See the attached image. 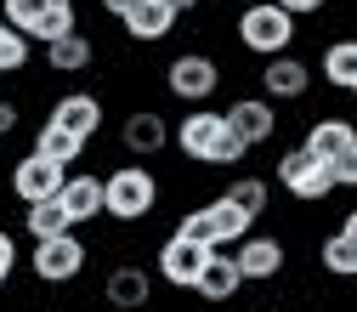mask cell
<instances>
[{"mask_svg":"<svg viewBox=\"0 0 357 312\" xmlns=\"http://www.w3.org/2000/svg\"><path fill=\"white\" fill-rule=\"evenodd\" d=\"M295 29H301V17H289L278 0H244V6H238V23H233L238 46L255 52V57L289 52V46H295Z\"/></svg>","mask_w":357,"mask_h":312,"instance_id":"obj_3","label":"cell"},{"mask_svg":"<svg viewBox=\"0 0 357 312\" xmlns=\"http://www.w3.org/2000/svg\"><path fill=\"white\" fill-rule=\"evenodd\" d=\"M238 290H244V273H238L233 250H210L204 273L193 278V295H199V301H210V306H227V301H238Z\"/></svg>","mask_w":357,"mask_h":312,"instance_id":"obj_16","label":"cell"},{"mask_svg":"<svg viewBox=\"0 0 357 312\" xmlns=\"http://www.w3.org/2000/svg\"><path fill=\"white\" fill-rule=\"evenodd\" d=\"M52 125H63L68 137H79V142H91L97 131L108 125V108H102V91H63L57 103H52V114H46Z\"/></svg>","mask_w":357,"mask_h":312,"instance_id":"obj_14","label":"cell"},{"mask_svg":"<svg viewBox=\"0 0 357 312\" xmlns=\"http://www.w3.org/2000/svg\"><path fill=\"white\" fill-rule=\"evenodd\" d=\"M29 46H34V40L0 17V74H23L29 68Z\"/></svg>","mask_w":357,"mask_h":312,"instance_id":"obj_27","label":"cell"},{"mask_svg":"<svg viewBox=\"0 0 357 312\" xmlns=\"http://www.w3.org/2000/svg\"><path fill=\"white\" fill-rule=\"evenodd\" d=\"M221 119L233 125V137L255 154L261 142H273L278 137V103L273 97H233L227 108H221Z\"/></svg>","mask_w":357,"mask_h":312,"instance_id":"obj_10","label":"cell"},{"mask_svg":"<svg viewBox=\"0 0 357 312\" xmlns=\"http://www.w3.org/2000/svg\"><path fill=\"white\" fill-rule=\"evenodd\" d=\"M119 148L130 154V159H159L165 148H170V119L159 114V108H130L125 119H119Z\"/></svg>","mask_w":357,"mask_h":312,"instance_id":"obj_12","label":"cell"},{"mask_svg":"<svg viewBox=\"0 0 357 312\" xmlns=\"http://www.w3.org/2000/svg\"><path fill=\"white\" fill-rule=\"evenodd\" d=\"M204 210H210V228H215V250H233V244L255 228V221H250L238 205H227V199H210Z\"/></svg>","mask_w":357,"mask_h":312,"instance_id":"obj_25","label":"cell"},{"mask_svg":"<svg viewBox=\"0 0 357 312\" xmlns=\"http://www.w3.org/2000/svg\"><path fill=\"white\" fill-rule=\"evenodd\" d=\"M221 199L238 205L250 221H261L266 210H273V182H266V176H233V182L221 188Z\"/></svg>","mask_w":357,"mask_h":312,"instance_id":"obj_22","label":"cell"},{"mask_svg":"<svg viewBox=\"0 0 357 312\" xmlns=\"http://www.w3.org/2000/svg\"><path fill=\"white\" fill-rule=\"evenodd\" d=\"M85 267H91V250H85V239H79V233L34 239V250H29V273L46 284V290H68V284H79Z\"/></svg>","mask_w":357,"mask_h":312,"instance_id":"obj_4","label":"cell"},{"mask_svg":"<svg viewBox=\"0 0 357 312\" xmlns=\"http://www.w3.org/2000/svg\"><path fill=\"white\" fill-rule=\"evenodd\" d=\"M204 261H210V244L188 239V233H170L159 250H153V273L170 284V290H193V278L204 273Z\"/></svg>","mask_w":357,"mask_h":312,"instance_id":"obj_8","label":"cell"},{"mask_svg":"<svg viewBox=\"0 0 357 312\" xmlns=\"http://www.w3.org/2000/svg\"><path fill=\"white\" fill-rule=\"evenodd\" d=\"M176 233H188V239H199V244H210L215 250V228H210V210L199 205V210H188L182 221H176Z\"/></svg>","mask_w":357,"mask_h":312,"instance_id":"obj_29","label":"cell"},{"mask_svg":"<svg viewBox=\"0 0 357 312\" xmlns=\"http://www.w3.org/2000/svg\"><path fill=\"white\" fill-rule=\"evenodd\" d=\"M351 142H357V125L340 119V114H324V119L306 125V142H301V148H312L318 159H335V154H346Z\"/></svg>","mask_w":357,"mask_h":312,"instance_id":"obj_20","label":"cell"},{"mask_svg":"<svg viewBox=\"0 0 357 312\" xmlns=\"http://www.w3.org/2000/svg\"><path fill=\"white\" fill-rule=\"evenodd\" d=\"M153 267H142V261H114L108 273H102V301L114 306V312H148L153 306Z\"/></svg>","mask_w":357,"mask_h":312,"instance_id":"obj_7","label":"cell"},{"mask_svg":"<svg viewBox=\"0 0 357 312\" xmlns=\"http://www.w3.org/2000/svg\"><path fill=\"white\" fill-rule=\"evenodd\" d=\"M278 6H284L289 17H318V12H324V0H278Z\"/></svg>","mask_w":357,"mask_h":312,"instance_id":"obj_33","label":"cell"},{"mask_svg":"<svg viewBox=\"0 0 357 312\" xmlns=\"http://www.w3.org/2000/svg\"><path fill=\"white\" fill-rule=\"evenodd\" d=\"M165 6H176V12H199L204 0H165Z\"/></svg>","mask_w":357,"mask_h":312,"instance_id":"obj_35","label":"cell"},{"mask_svg":"<svg viewBox=\"0 0 357 312\" xmlns=\"http://www.w3.org/2000/svg\"><path fill=\"white\" fill-rule=\"evenodd\" d=\"M159 176H153V165H142V159H125V165H114L108 176H102V216L108 221H119V228H137V221H148L153 210H159Z\"/></svg>","mask_w":357,"mask_h":312,"instance_id":"obj_2","label":"cell"},{"mask_svg":"<svg viewBox=\"0 0 357 312\" xmlns=\"http://www.w3.org/2000/svg\"><path fill=\"white\" fill-rule=\"evenodd\" d=\"M97 6H102V17H114V23H119L130 6H142V0H97Z\"/></svg>","mask_w":357,"mask_h":312,"instance_id":"obj_34","label":"cell"},{"mask_svg":"<svg viewBox=\"0 0 357 312\" xmlns=\"http://www.w3.org/2000/svg\"><path fill=\"white\" fill-rule=\"evenodd\" d=\"M318 261H324L329 278H357V239H351L346 228H335V233L318 244Z\"/></svg>","mask_w":357,"mask_h":312,"instance_id":"obj_24","label":"cell"},{"mask_svg":"<svg viewBox=\"0 0 357 312\" xmlns=\"http://www.w3.org/2000/svg\"><path fill=\"white\" fill-rule=\"evenodd\" d=\"M340 228H346V233L357 239V210H346V221H340Z\"/></svg>","mask_w":357,"mask_h":312,"instance_id":"obj_36","label":"cell"},{"mask_svg":"<svg viewBox=\"0 0 357 312\" xmlns=\"http://www.w3.org/2000/svg\"><path fill=\"white\" fill-rule=\"evenodd\" d=\"M176 23H182V12L165 6V0H142V6H130V12L119 17V29H125L130 46H159V40L176 34Z\"/></svg>","mask_w":357,"mask_h":312,"instance_id":"obj_15","label":"cell"},{"mask_svg":"<svg viewBox=\"0 0 357 312\" xmlns=\"http://www.w3.org/2000/svg\"><path fill=\"white\" fill-rule=\"evenodd\" d=\"M318 74L335 85V91H357V34H335L324 57H318Z\"/></svg>","mask_w":357,"mask_h":312,"instance_id":"obj_19","label":"cell"},{"mask_svg":"<svg viewBox=\"0 0 357 312\" xmlns=\"http://www.w3.org/2000/svg\"><path fill=\"white\" fill-rule=\"evenodd\" d=\"M170 148L188 165H215V170H233V165L250 159V148L233 137V125L221 119V108H188L170 125Z\"/></svg>","mask_w":357,"mask_h":312,"instance_id":"obj_1","label":"cell"},{"mask_svg":"<svg viewBox=\"0 0 357 312\" xmlns=\"http://www.w3.org/2000/svg\"><path fill=\"white\" fill-rule=\"evenodd\" d=\"M165 91L182 103V108H204L221 91V63L210 52H176L165 63Z\"/></svg>","mask_w":357,"mask_h":312,"instance_id":"obj_6","label":"cell"},{"mask_svg":"<svg viewBox=\"0 0 357 312\" xmlns=\"http://www.w3.org/2000/svg\"><path fill=\"white\" fill-rule=\"evenodd\" d=\"M12 273H17V239L0 228V290H6V278H12Z\"/></svg>","mask_w":357,"mask_h":312,"instance_id":"obj_31","label":"cell"},{"mask_svg":"<svg viewBox=\"0 0 357 312\" xmlns=\"http://www.w3.org/2000/svg\"><path fill=\"white\" fill-rule=\"evenodd\" d=\"M17 125H23V108H17L12 97H0V137H12Z\"/></svg>","mask_w":357,"mask_h":312,"instance_id":"obj_32","label":"cell"},{"mask_svg":"<svg viewBox=\"0 0 357 312\" xmlns=\"http://www.w3.org/2000/svg\"><path fill=\"white\" fill-rule=\"evenodd\" d=\"M91 63H97V40L85 34V29H68L63 40L46 46V68H52V74H85Z\"/></svg>","mask_w":357,"mask_h":312,"instance_id":"obj_18","label":"cell"},{"mask_svg":"<svg viewBox=\"0 0 357 312\" xmlns=\"http://www.w3.org/2000/svg\"><path fill=\"white\" fill-rule=\"evenodd\" d=\"M351 97H357V91H351Z\"/></svg>","mask_w":357,"mask_h":312,"instance_id":"obj_37","label":"cell"},{"mask_svg":"<svg viewBox=\"0 0 357 312\" xmlns=\"http://www.w3.org/2000/svg\"><path fill=\"white\" fill-rule=\"evenodd\" d=\"M57 199H63V210L74 216V228H85V221L102 216V176H97V170H68Z\"/></svg>","mask_w":357,"mask_h":312,"instance_id":"obj_17","label":"cell"},{"mask_svg":"<svg viewBox=\"0 0 357 312\" xmlns=\"http://www.w3.org/2000/svg\"><path fill=\"white\" fill-rule=\"evenodd\" d=\"M23 233H29V239L74 233V216L63 210V199H34V205H23Z\"/></svg>","mask_w":357,"mask_h":312,"instance_id":"obj_21","label":"cell"},{"mask_svg":"<svg viewBox=\"0 0 357 312\" xmlns=\"http://www.w3.org/2000/svg\"><path fill=\"white\" fill-rule=\"evenodd\" d=\"M85 148H91V142L68 137V131H63V125H52V119H46V125L34 131V154H46V159H52V165H63V170H74Z\"/></svg>","mask_w":357,"mask_h":312,"instance_id":"obj_23","label":"cell"},{"mask_svg":"<svg viewBox=\"0 0 357 312\" xmlns=\"http://www.w3.org/2000/svg\"><path fill=\"white\" fill-rule=\"evenodd\" d=\"M46 6H57V0H0V17H6L12 29H23V34H29V23L46 12Z\"/></svg>","mask_w":357,"mask_h":312,"instance_id":"obj_28","label":"cell"},{"mask_svg":"<svg viewBox=\"0 0 357 312\" xmlns=\"http://www.w3.org/2000/svg\"><path fill=\"white\" fill-rule=\"evenodd\" d=\"M233 261H238L244 284H273L284 267H289V250H284L278 233H255V228H250V233L233 244Z\"/></svg>","mask_w":357,"mask_h":312,"instance_id":"obj_9","label":"cell"},{"mask_svg":"<svg viewBox=\"0 0 357 312\" xmlns=\"http://www.w3.org/2000/svg\"><path fill=\"white\" fill-rule=\"evenodd\" d=\"M273 182L295 205H324L335 193V170H329V159H318L312 148H284L278 165H273Z\"/></svg>","mask_w":357,"mask_h":312,"instance_id":"obj_5","label":"cell"},{"mask_svg":"<svg viewBox=\"0 0 357 312\" xmlns=\"http://www.w3.org/2000/svg\"><path fill=\"white\" fill-rule=\"evenodd\" d=\"M63 176H68L63 165H52L46 154H34V148H29V154L12 165L6 188H12L17 205H34V199H57V193H63Z\"/></svg>","mask_w":357,"mask_h":312,"instance_id":"obj_13","label":"cell"},{"mask_svg":"<svg viewBox=\"0 0 357 312\" xmlns=\"http://www.w3.org/2000/svg\"><path fill=\"white\" fill-rule=\"evenodd\" d=\"M329 170H335V188H357V142H351L346 154H335Z\"/></svg>","mask_w":357,"mask_h":312,"instance_id":"obj_30","label":"cell"},{"mask_svg":"<svg viewBox=\"0 0 357 312\" xmlns=\"http://www.w3.org/2000/svg\"><path fill=\"white\" fill-rule=\"evenodd\" d=\"M68 29H79V12H74V0H57V6H46L29 23V40L34 46H52V40H63Z\"/></svg>","mask_w":357,"mask_h":312,"instance_id":"obj_26","label":"cell"},{"mask_svg":"<svg viewBox=\"0 0 357 312\" xmlns=\"http://www.w3.org/2000/svg\"><path fill=\"white\" fill-rule=\"evenodd\" d=\"M261 97H273V103H306L312 97V63L295 57V52L261 57Z\"/></svg>","mask_w":357,"mask_h":312,"instance_id":"obj_11","label":"cell"}]
</instances>
